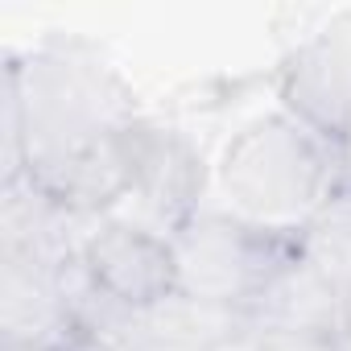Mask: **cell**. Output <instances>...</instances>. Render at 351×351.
<instances>
[{
  "instance_id": "3957f363",
  "label": "cell",
  "mask_w": 351,
  "mask_h": 351,
  "mask_svg": "<svg viewBox=\"0 0 351 351\" xmlns=\"http://www.w3.org/2000/svg\"><path fill=\"white\" fill-rule=\"evenodd\" d=\"M87 265L116 302L141 310H153L173 289H182L178 248L136 223H108L87 244Z\"/></svg>"
},
{
  "instance_id": "7a4b0ae2",
  "label": "cell",
  "mask_w": 351,
  "mask_h": 351,
  "mask_svg": "<svg viewBox=\"0 0 351 351\" xmlns=\"http://www.w3.org/2000/svg\"><path fill=\"white\" fill-rule=\"evenodd\" d=\"M182 289L199 293L203 302H236L265 293L273 277L285 269V252L277 228L252 219H207L195 223L191 236L178 244Z\"/></svg>"
},
{
  "instance_id": "6da1fadb",
  "label": "cell",
  "mask_w": 351,
  "mask_h": 351,
  "mask_svg": "<svg viewBox=\"0 0 351 351\" xmlns=\"http://www.w3.org/2000/svg\"><path fill=\"white\" fill-rule=\"evenodd\" d=\"M326 157L293 120L269 116L244 128L223 153V195L240 219L277 228L306 215L326 195Z\"/></svg>"
}]
</instances>
